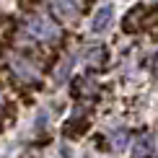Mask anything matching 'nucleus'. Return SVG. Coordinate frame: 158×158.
<instances>
[{
    "instance_id": "nucleus-1",
    "label": "nucleus",
    "mask_w": 158,
    "mask_h": 158,
    "mask_svg": "<svg viewBox=\"0 0 158 158\" xmlns=\"http://www.w3.org/2000/svg\"><path fill=\"white\" fill-rule=\"evenodd\" d=\"M153 156V137L150 135H140L132 148V158H150Z\"/></svg>"
}]
</instances>
